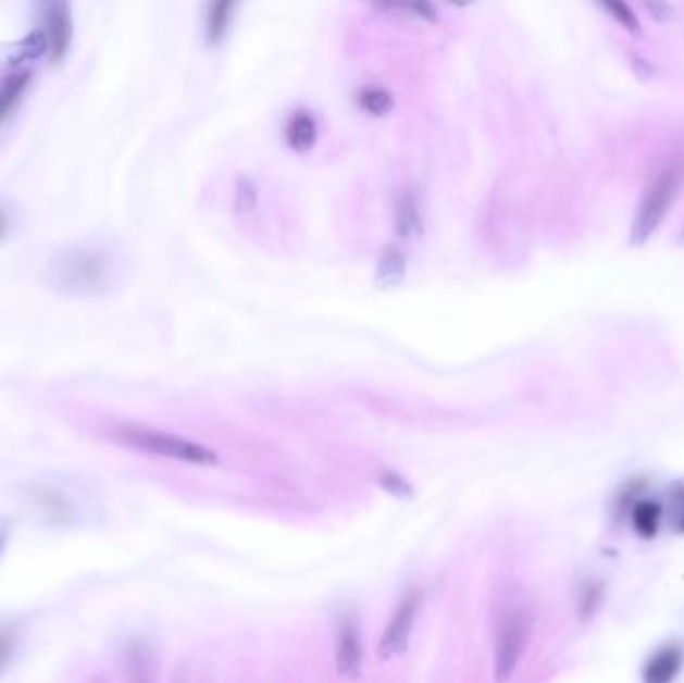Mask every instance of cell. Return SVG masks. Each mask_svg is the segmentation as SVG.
Wrapping results in <instances>:
<instances>
[{"label":"cell","instance_id":"cell-1","mask_svg":"<svg viewBox=\"0 0 684 683\" xmlns=\"http://www.w3.org/2000/svg\"><path fill=\"white\" fill-rule=\"evenodd\" d=\"M114 278L111 257L95 247H71L54 254L47 265L50 289L64 297L92 299L109 291Z\"/></svg>","mask_w":684,"mask_h":683},{"label":"cell","instance_id":"cell-2","mask_svg":"<svg viewBox=\"0 0 684 683\" xmlns=\"http://www.w3.org/2000/svg\"><path fill=\"white\" fill-rule=\"evenodd\" d=\"M119 444L133 447L137 451H145L150 456L169 457L175 461H185L192 465H216L219 456L204 445L178 437L173 433L150 430L142 425H121L114 431Z\"/></svg>","mask_w":684,"mask_h":683},{"label":"cell","instance_id":"cell-3","mask_svg":"<svg viewBox=\"0 0 684 683\" xmlns=\"http://www.w3.org/2000/svg\"><path fill=\"white\" fill-rule=\"evenodd\" d=\"M533 628L531 613L523 608L510 609L500 620L495 646V682L507 683L519 670Z\"/></svg>","mask_w":684,"mask_h":683},{"label":"cell","instance_id":"cell-4","mask_svg":"<svg viewBox=\"0 0 684 683\" xmlns=\"http://www.w3.org/2000/svg\"><path fill=\"white\" fill-rule=\"evenodd\" d=\"M681 187V171L667 169L660 173L657 181L648 187L643 203L638 207L635 223H633V243L643 245L645 240L659 228L664 215L669 213Z\"/></svg>","mask_w":684,"mask_h":683},{"label":"cell","instance_id":"cell-5","mask_svg":"<svg viewBox=\"0 0 684 683\" xmlns=\"http://www.w3.org/2000/svg\"><path fill=\"white\" fill-rule=\"evenodd\" d=\"M336 671L355 682L362 670L361 628L355 611H343L336 621Z\"/></svg>","mask_w":684,"mask_h":683},{"label":"cell","instance_id":"cell-6","mask_svg":"<svg viewBox=\"0 0 684 683\" xmlns=\"http://www.w3.org/2000/svg\"><path fill=\"white\" fill-rule=\"evenodd\" d=\"M419 604H421V595L419 594L407 595L400 601L393 620L388 621L385 633H383V637L378 642V658H397V656H402L409 649Z\"/></svg>","mask_w":684,"mask_h":683},{"label":"cell","instance_id":"cell-7","mask_svg":"<svg viewBox=\"0 0 684 683\" xmlns=\"http://www.w3.org/2000/svg\"><path fill=\"white\" fill-rule=\"evenodd\" d=\"M40 30L47 40V54L50 63H63L64 57L69 54L71 42H73V13L66 2H50L45 7L42 13V25Z\"/></svg>","mask_w":684,"mask_h":683},{"label":"cell","instance_id":"cell-8","mask_svg":"<svg viewBox=\"0 0 684 683\" xmlns=\"http://www.w3.org/2000/svg\"><path fill=\"white\" fill-rule=\"evenodd\" d=\"M684 670V646L676 639L660 644L643 663V683H674Z\"/></svg>","mask_w":684,"mask_h":683},{"label":"cell","instance_id":"cell-9","mask_svg":"<svg viewBox=\"0 0 684 683\" xmlns=\"http://www.w3.org/2000/svg\"><path fill=\"white\" fill-rule=\"evenodd\" d=\"M624 518H629V523H631L636 537H641L645 542L659 537L662 525L667 523V519H664V504L659 501V499L647 497V495L636 499L631 509L626 511Z\"/></svg>","mask_w":684,"mask_h":683},{"label":"cell","instance_id":"cell-10","mask_svg":"<svg viewBox=\"0 0 684 683\" xmlns=\"http://www.w3.org/2000/svg\"><path fill=\"white\" fill-rule=\"evenodd\" d=\"M395 233L402 240H419L424 235V211L412 190H402L395 203Z\"/></svg>","mask_w":684,"mask_h":683},{"label":"cell","instance_id":"cell-11","mask_svg":"<svg viewBox=\"0 0 684 683\" xmlns=\"http://www.w3.org/2000/svg\"><path fill=\"white\" fill-rule=\"evenodd\" d=\"M126 683H157L159 661L145 639H133L125 649Z\"/></svg>","mask_w":684,"mask_h":683},{"label":"cell","instance_id":"cell-12","mask_svg":"<svg viewBox=\"0 0 684 683\" xmlns=\"http://www.w3.org/2000/svg\"><path fill=\"white\" fill-rule=\"evenodd\" d=\"M409 275V259L397 245H386L376 259L374 285L383 291L398 289Z\"/></svg>","mask_w":684,"mask_h":683},{"label":"cell","instance_id":"cell-13","mask_svg":"<svg viewBox=\"0 0 684 683\" xmlns=\"http://www.w3.org/2000/svg\"><path fill=\"white\" fill-rule=\"evenodd\" d=\"M237 2L231 0H214L207 4L204 11V42L211 49H219L226 42L237 14Z\"/></svg>","mask_w":684,"mask_h":683},{"label":"cell","instance_id":"cell-14","mask_svg":"<svg viewBox=\"0 0 684 683\" xmlns=\"http://www.w3.org/2000/svg\"><path fill=\"white\" fill-rule=\"evenodd\" d=\"M285 140L295 152H309L319 140V123L311 111H295L285 125Z\"/></svg>","mask_w":684,"mask_h":683},{"label":"cell","instance_id":"cell-15","mask_svg":"<svg viewBox=\"0 0 684 683\" xmlns=\"http://www.w3.org/2000/svg\"><path fill=\"white\" fill-rule=\"evenodd\" d=\"M42 54H47V40H45V35L38 26L13 45L0 47V63L18 66V64L37 61L38 57H42Z\"/></svg>","mask_w":684,"mask_h":683},{"label":"cell","instance_id":"cell-16","mask_svg":"<svg viewBox=\"0 0 684 683\" xmlns=\"http://www.w3.org/2000/svg\"><path fill=\"white\" fill-rule=\"evenodd\" d=\"M30 78L33 73L28 69H14L11 73L0 75V125L13 113L14 107L28 89Z\"/></svg>","mask_w":684,"mask_h":683},{"label":"cell","instance_id":"cell-17","mask_svg":"<svg viewBox=\"0 0 684 683\" xmlns=\"http://www.w3.org/2000/svg\"><path fill=\"white\" fill-rule=\"evenodd\" d=\"M607 601V583L602 580L588 578L579 585L576 589V599H574V608L576 616L581 621H590L597 618L600 609L605 608Z\"/></svg>","mask_w":684,"mask_h":683},{"label":"cell","instance_id":"cell-18","mask_svg":"<svg viewBox=\"0 0 684 683\" xmlns=\"http://www.w3.org/2000/svg\"><path fill=\"white\" fill-rule=\"evenodd\" d=\"M30 495H33V501L37 504L38 509H42L45 516L52 519V521L64 523V521L73 518V507L64 499V495L59 494L57 489H52V487H35Z\"/></svg>","mask_w":684,"mask_h":683},{"label":"cell","instance_id":"cell-19","mask_svg":"<svg viewBox=\"0 0 684 683\" xmlns=\"http://www.w3.org/2000/svg\"><path fill=\"white\" fill-rule=\"evenodd\" d=\"M357 107L362 113L378 119V116H386L395 109V97L390 90L369 85L357 92Z\"/></svg>","mask_w":684,"mask_h":683},{"label":"cell","instance_id":"cell-20","mask_svg":"<svg viewBox=\"0 0 684 683\" xmlns=\"http://www.w3.org/2000/svg\"><path fill=\"white\" fill-rule=\"evenodd\" d=\"M664 519L676 535H684V481L674 483L664 504Z\"/></svg>","mask_w":684,"mask_h":683},{"label":"cell","instance_id":"cell-21","mask_svg":"<svg viewBox=\"0 0 684 683\" xmlns=\"http://www.w3.org/2000/svg\"><path fill=\"white\" fill-rule=\"evenodd\" d=\"M259 204V187L250 177H238L235 183V211L238 215H249Z\"/></svg>","mask_w":684,"mask_h":683},{"label":"cell","instance_id":"cell-22","mask_svg":"<svg viewBox=\"0 0 684 683\" xmlns=\"http://www.w3.org/2000/svg\"><path fill=\"white\" fill-rule=\"evenodd\" d=\"M378 485L385 489L386 494L395 495L398 499H407L414 494L411 483L397 471H383L378 477Z\"/></svg>","mask_w":684,"mask_h":683},{"label":"cell","instance_id":"cell-23","mask_svg":"<svg viewBox=\"0 0 684 683\" xmlns=\"http://www.w3.org/2000/svg\"><path fill=\"white\" fill-rule=\"evenodd\" d=\"M381 9L386 11H398V13L409 14L411 18L421 21H436V11L428 2H398V4H381Z\"/></svg>","mask_w":684,"mask_h":683},{"label":"cell","instance_id":"cell-24","mask_svg":"<svg viewBox=\"0 0 684 683\" xmlns=\"http://www.w3.org/2000/svg\"><path fill=\"white\" fill-rule=\"evenodd\" d=\"M16 646H18V639H16L13 628L0 625V675L11 668L14 654H16Z\"/></svg>","mask_w":684,"mask_h":683},{"label":"cell","instance_id":"cell-25","mask_svg":"<svg viewBox=\"0 0 684 683\" xmlns=\"http://www.w3.org/2000/svg\"><path fill=\"white\" fill-rule=\"evenodd\" d=\"M605 9L614 14V18H617L624 28H629L631 33L641 30V25H638V21H636L635 13H633L626 4H622V2H605Z\"/></svg>","mask_w":684,"mask_h":683},{"label":"cell","instance_id":"cell-26","mask_svg":"<svg viewBox=\"0 0 684 683\" xmlns=\"http://www.w3.org/2000/svg\"><path fill=\"white\" fill-rule=\"evenodd\" d=\"M648 11L655 14L657 18H667L669 14L672 13L671 7L669 4H662V2H655V4H647Z\"/></svg>","mask_w":684,"mask_h":683},{"label":"cell","instance_id":"cell-27","mask_svg":"<svg viewBox=\"0 0 684 683\" xmlns=\"http://www.w3.org/2000/svg\"><path fill=\"white\" fill-rule=\"evenodd\" d=\"M4 225H7V219H4L2 211H0V235H2V231H4Z\"/></svg>","mask_w":684,"mask_h":683},{"label":"cell","instance_id":"cell-28","mask_svg":"<svg viewBox=\"0 0 684 683\" xmlns=\"http://www.w3.org/2000/svg\"><path fill=\"white\" fill-rule=\"evenodd\" d=\"M7 542V535L4 533H0V551H2V545Z\"/></svg>","mask_w":684,"mask_h":683},{"label":"cell","instance_id":"cell-29","mask_svg":"<svg viewBox=\"0 0 684 683\" xmlns=\"http://www.w3.org/2000/svg\"><path fill=\"white\" fill-rule=\"evenodd\" d=\"M88 683H104V682H102V680H90V682Z\"/></svg>","mask_w":684,"mask_h":683},{"label":"cell","instance_id":"cell-30","mask_svg":"<svg viewBox=\"0 0 684 683\" xmlns=\"http://www.w3.org/2000/svg\"><path fill=\"white\" fill-rule=\"evenodd\" d=\"M681 243H683L684 245V227H683V233H681Z\"/></svg>","mask_w":684,"mask_h":683}]
</instances>
